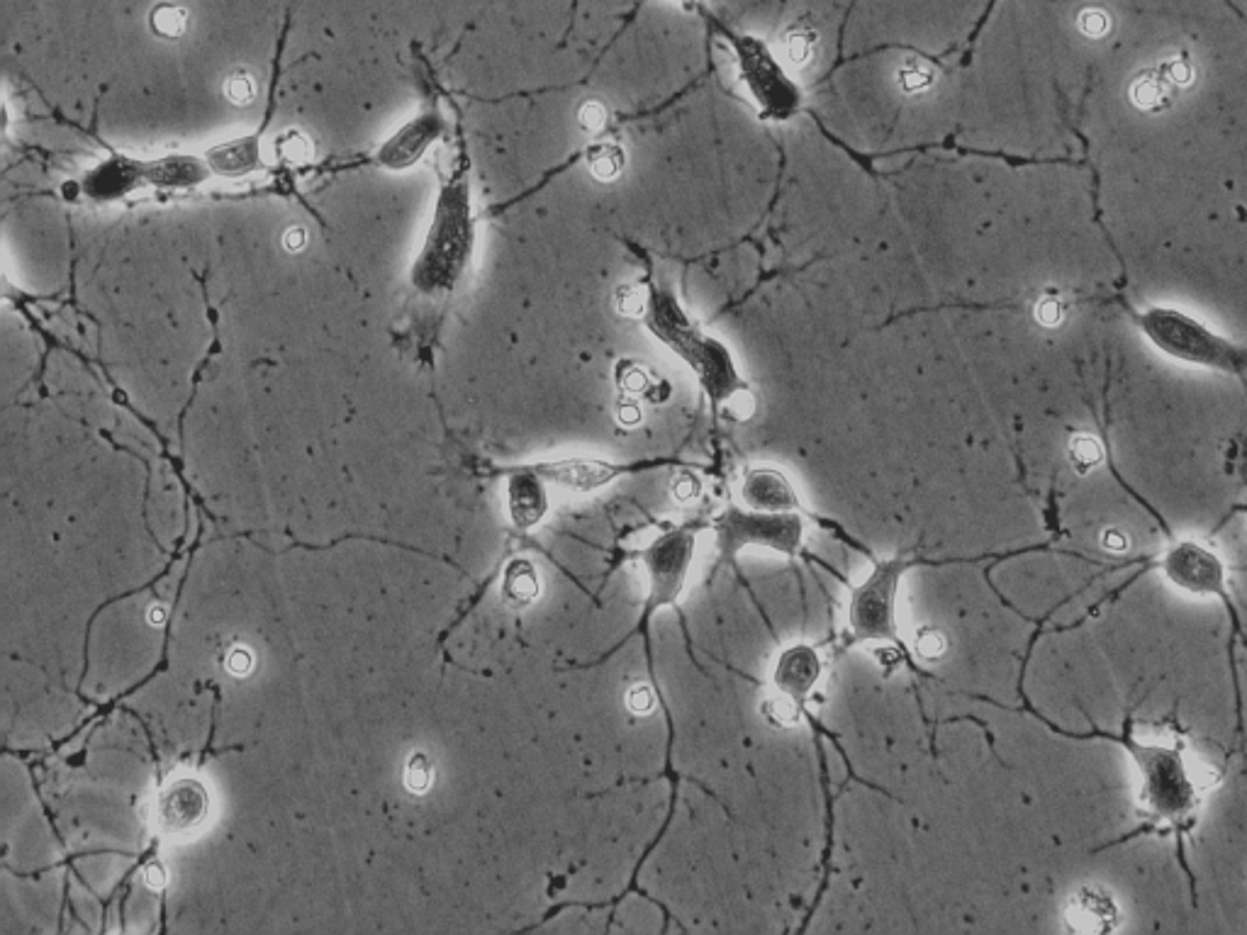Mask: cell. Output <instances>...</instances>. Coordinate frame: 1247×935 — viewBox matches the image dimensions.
Masks as SVG:
<instances>
[{"mask_svg": "<svg viewBox=\"0 0 1247 935\" xmlns=\"http://www.w3.org/2000/svg\"><path fill=\"white\" fill-rule=\"evenodd\" d=\"M717 534V565L734 561L746 546H765L782 556L794 558L804 546L802 517L794 512H756V509H726L714 522Z\"/></svg>", "mask_w": 1247, "mask_h": 935, "instance_id": "obj_1", "label": "cell"}, {"mask_svg": "<svg viewBox=\"0 0 1247 935\" xmlns=\"http://www.w3.org/2000/svg\"><path fill=\"white\" fill-rule=\"evenodd\" d=\"M914 565L899 556L875 565L872 575L858 585L851 595L848 624L853 641H887L897 643V592L899 580Z\"/></svg>", "mask_w": 1247, "mask_h": 935, "instance_id": "obj_2", "label": "cell"}, {"mask_svg": "<svg viewBox=\"0 0 1247 935\" xmlns=\"http://www.w3.org/2000/svg\"><path fill=\"white\" fill-rule=\"evenodd\" d=\"M695 539V529L678 526V529L663 531L639 553L648 578L643 621L651 619L661 607H670L680 599L682 590H685L687 573H690L692 556H695Z\"/></svg>", "mask_w": 1247, "mask_h": 935, "instance_id": "obj_3", "label": "cell"}, {"mask_svg": "<svg viewBox=\"0 0 1247 935\" xmlns=\"http://www.w3.org/2000/svg\"><path fill=\"white\" fill-rule=\"evenodd\" d=\"M1133 755L1138 758L1140 770H1143L1140 802L1148 809V814L1167 821L1189 816L1191 806H1194V787H1191L1189 772L1177 750L1133 746Z\"/></svg>", "mask_w": 1247, "mask_h": 935, "instance_id": "obj_4", "label": "cell"}, {"mask_svg": "<svg viewBox=\"0 0 1247 935\" xmlns=\"http://www.w3.org/2000/svg\"><path fill=\"white\" fill-rule=\"evenodd\" d=\"M1162 570L1174 585L1194 595H1211L1223 590V565L1206 548L1196 543H1179L1167 551Z\"/></svg>", "mask_w": 1247, "mask_h": 935, "instance_id": "obj_5", "label": "cell"}, {"mask_svg": "<svg viewBox=\"0 0 1247 935\" xmlns=\"http://www.w3.org/2000/svg\"><path fill=\"white\" fill-rule=\"evenodd\" d=\"M208 814V794L195 780H178L161 794L156 819L171 836H183L198 828Z\"/></svg>", "mask_w": 1247, "mask_h": 935, "instance_id": "obj_6", "label": "cell"}, {"mask_svg": "<svg viewBox=\"0 0 1247 935\" xmlns=\"http://www.w3.org/2000/svg\"><path fill=\"white\" fill-rule=\"evenodd\" d=\"M819 677H821L819 653H816L812 646L799 643V646L787 648V651L780 655L773 682H775L777 692H780L787 702L794 704V707H802L804 699H807L809 692L814 690Z\"/></svg>", "mask_w": 1247, "mask_h": 935, "instance_id": "obj_7", "label": "cell"}, {"mask_svg": "<svg viewBox=\"0 0 1247 935\" xmlns=\"http://www.w3.org/2000/svg\"><path fill=\"white\" fill-rule=\"evenodd\" d=\"M741 502L756 512H797L799 500L790 480L775 468H756L741 485Z\"/></svg>", "mask_w": 1247, "mask_h": 935, "instance_id": "obj_8", "label": "cell"}, {"mask_svg": "<svg viewBox=\"0 0 1247 935\" xmlns=\"http://www.w3.org/2000/svg\"><path fill=\"white\" fill-rule=\"evenodd\" d=\"M546 512V495L531 478L512 483V517L519 526H534Z\"/></svg>", "mask_w": 1247, "mask_h": 935, "instance_id": "obj_9", "label": "cell"}, {"mask_svg": "<svg viewBox=\"0 0 1247 935\" xmlns=\"http://www.w3.org/2000/svg\"><path fill=\"white\" fill-rule=\"evenodd\" d=\"M548 473L573 490H595L614 478V470L602 463H568V466H553Z\"/></svg>", "mask_w": 1247, "mask_h": 935, "instance_id": "obj_10", "label": "cell"}, {"mask_svg": "<svg viewBox=\"0 0 1247 935\" xmlns=\"http://www.w3.org/2000/svg\"><path fill=\"white\" fill-rule=\"evenodd\" d=\"M897 83L902 93L921 95L936 83V74H933L931 66L924 64V61H907V64L899 66Z\"/></svg>", "mask_w": 1247, "mask_h": 935, "instance_id": "obj_11", "label": "cell"}, {"mask_svg": "<svg viewBox=\"0 0 1247 935\" xmlns=\"http://www.w3.org/2000/svg\"><path fill=\"white\" fill-rule=\"evenodd\" d=\"M536 592H539V582L529 563H514L507 573V597L514 604H527L536 597Z\"/></svg>", "mask_w": 1247, "mask_h": 935, "instance_id": "obj_12", "label": "cell"}, {"mask_svg": "<svg viewBox=\"0 0 1247 935\" xmlns=\"http://www.w3.org/2000/svg\"><path fill=\"white\" fill-rule=\"evenodd\" d=\"M814 44H816V39L812 32H809V27H802V25L794 27L790 35L785 37L787 61H790L792 66H797V69L809 66V61L814 59Z\"/></svg>", "mask_w": 1247, "mask_h": 935, "instance_id": "obj_13", "label": "cell"}, {"mask_svg": "<svg viewBox=\"0 0 1247 935\" xmlns=\"http://www.w3.org/2000/svg\"><path fill=\"white\" fill-rule=\"evenodd\" d=\"M622 151L609 147L605 144L595 156H592V173L602 181H609V178H617L619 171H622Z\"/></svg>", "mask_w": 1247, "mask_h": 935, "instance_id": "obj_14", "label": "cell"}, {"mask_svg": "<svg viewBox=\"0 0 1247 935\" xmlns=\"http://www.w3.org/2000/svg\"><path fill=\"white\" fill-rule=\"evenodd\" d=\"M948 648V641L938 629H924L916 638V653L921 655V660H938Z\"/></svg>", "mask_w": 1247, "mask_h": 935, "instance_id": "obj_15", "label": "cell"}, {"mask_svg": "<svg viewBox=\"0 0 1247 935\" xmlns=\"http://www.w3.org/2000/svg\"><path fill=\"white\" fill-rule=\"evenodd\" d=\"M405 777H407V787H410L412 792H424V789L432 787V765H429V760H424L422 755H417V758L407 765Z\"/></svg>", "mask_w": 1247, "mask_h": 935, "instance_id": "obj_16", "label": "cell"}, {"mask_svg": "<svg viewBox=\"0 0 1247 935\" xmlns=\"http://www.w3.org/2000/svg\"><path fill=\"white\" fill-rule=\"evenodd\" d=\"M580 125L585 127L587 132H600L602 127L607 125V110L605 105L597 103V100H590L580 108Z\"/></svg>", "mask_w": 1247, "mask_h": 935, "instance_id": "obj_17", "label": "cell"}, {"mask_svg": "<svg viewBox=\"0 0 1247 935\" xmlns=\"http://www.w3.org/2000/svg\"><path fill=\"white\" fill-rule=\"evenodd\" d=\"M626 699H629V702H626V704H629V709L634 711V714H648V711L656 707V699H653V692L648 690L646 685L634 687V690L629 692V697H626Z\"/></svg>", "mask_w": 1247, "mask_h": 935, "instance_id": "obj_18", "label": "cell"}, {"mask_svg": "<svg viewBox=\"0 0 1247 935\" xmlns=\"http://www.w3.org/2000/svg\"><path fill=\"white\" fill-rule=\"evenodd\" d=\"M617 307L622 315H641L643 312V293L634 288H624L617 295Z\"/></svg>", "mask_w": 1247, "mask_h": 935, "instance_id": "obj_19", "label": "cell"}, {"mask_svg": "<svg viewBox=\"0 0 1247 935\" xmlns=\"http://www.w3.org/2000/svg\"><path fill=\"white\" fill-rule=\"evenodd\" d=\"M251 665H254V658H251V653L244 651V648H237V651L227 658L229 673H234V675H246L251 670Z\"/></svg>", "mask_w": 1247, "mask_h": 935, "instance_id": "obj_20", "label": "cell"}, {"mask_svg": "<svg viewBox=\"0 0 1247 935\" xmlns=\"http://www.w3.org/2000/svg\"><path fill=\"white\" fill-rule=\"evenodd\" d=\"M251 93H254V88H251V83L246 81V78H234V81H229V98H232L234 103H246V100L251 98Z\"/></svg>", "mask_w": 1247, "mask_h": 935, "instance_id": "obj_21", "label": "cell"}, {"mask_svg": "<svg viewBox=\"0 0 1247 935\" xmlns=\"http://www.w3.org/2000/svg\"><path fill=\"white\" fill-rule=\"evenodd\" d=\"M305 239L307 237H305L303 229H288V232H285V249H288V251L303 249Z\"/></svg>", "mask_w": 1247, "mask_h": 935, "instance_id": "obj_22", "label": "cell"}, {"mask_svg": "<svg viewBox=\"0 0 1247 935\" xmlns=\"http://www.w3.org/2000/svg\"><path fill=\"white\" fill-rule=\"evenodd\" d=\"M147 877H149V884H152V887H161V884H164V872H161L159 865L149 867Z\"/></svg>", "mask_w": 1247, "mask_h": 935, "instance_id": "obj_23", "label": "cell"}, {"mask_svg": "<svg viewBox=\"0 0 1247 935\" xmlns=\"http://www.w3.org/2000/svg\"><path fill=\"white\" fill-rule=\"evenodd\" d=\"M619 419H622L624 424H634L636 419H639V410H636V405L634 407H631V405L622 407V412H619Z\"/></svg>", "mask_w": 1247, "mask_h": 935, "instance_id": "obj_24", "label": "cell"}, {"mask_svg": "<svg viewBox=\"0 0 1247 935\" xmlns=\"http://www.w3.org/2000/svg\"><path fill=\"white\" fill-rule=\"evenodd\" d=\"M149 619H152V624H161V621L166 619V612L161 607H156V609H152V612H149Z\"/></svg>", "mask_w": 1247, "mask_h": 935, "instance_id": "obj_25", "label": "cell"}]
</instances>
